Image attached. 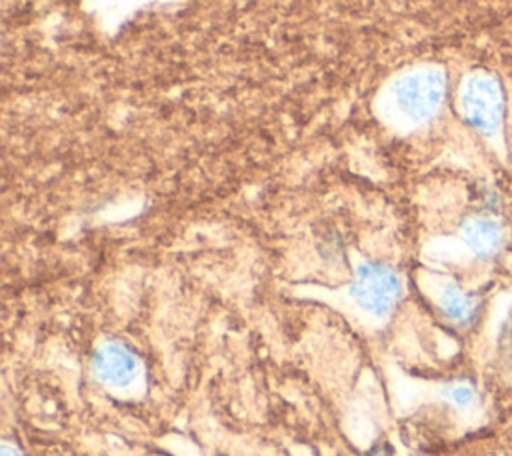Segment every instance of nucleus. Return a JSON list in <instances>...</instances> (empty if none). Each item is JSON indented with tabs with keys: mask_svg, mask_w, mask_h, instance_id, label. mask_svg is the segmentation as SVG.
Here are the masks:
<instances>
[{
	"mask_svg": "<svg viewBox=\"0 0 512 456\" xmlns=\"http://www.w3.org/2000/svg\"><path fill=\"white\" fill-rule=\"evenodd\" d=\"M438 308L450 324L458 328H470L480 318L482 300L478 294L464 290L460 284L446 282L438 292Z\"/></svg>",
	"mask_w": 512,
	"mask_h": 456,
	"instance_id": "obj_6",
	"label": "nucleus"
},
{
	"mask_svg": "<svg viewBox=\"0 0 512 456\" xmlns=\"http://www.w3.org/2000/svg\"><path fill=\"white\" fill-rule=\"evenodd\" d=\"M446 92L444 74L438 68H414L398 76L388 88V106L396 120L420 126L436 116Z\"/></svg>",
	"mask_w": 512,
	"mask_h": 456,
	"instance_id": "obj_1",
	"label": "nucleus"
},
{
	"mask_svg": "<svg viewBox=\"0 0 512 456\" xmlns=\"http://www.w3.org/2000/svg\"><path fill=\"white\" fill-rule=\"evenodd\" d=\"M368 456H390V452L384 450V448H376V450H372Z\"/></svg>",
	"mask_w": 512,
	"mask_h": 456,
	"instance_id": "obj_9",
	"label": "nucleus"
},
{
	"mask_svg": "<svg viewBox=\"0 0 512 456\" xmlns=\"http://www.w3.org/2000/svg\"><path fill=\"white\" fill-rule=\"evenodd\" d=\"M460 110L470 128L482 136H494L504 118V92L498 78L476 72L460 90Z\"/></svg>",
	"mask_w": 512,
	"mask_h": 456,
	"instance_id": "obj_3",
	"label": "nucleus"
},
{
	"mask_svg": "<svg viewBox=\"0 0 512 456\" xmlns=\"http://www.w3.org/2000/svg\"><path fill=\"white\" fill-rule=\"evenodd\" d=\"M506 332H508V336H506L504 344H506V350H508V352H512V316L508 318V326H506Z\"/></svg>",
	"mask_w": 512,
	"mask_h": 456,
	"instance_id": "obj_8",
	"label": "nucleus"
},
{
	"mask_svg": "<svg viewBox=\"0 0 512 456\" xmlns=\"http://www.w3.org/2000/svg\"><path fill=\"white\" fill-rule=\"evenodd\" d=\"M350 296L368 316L384 318L402 298V278L382 262H362L350 284Z\"/></svg>",
	"mask_w": 512,
	"mask_h": 456,
	"instance_id": "obj_2",
	"label": "nucleus"
},
{
	"mask_svg": "<svg viewBox=\"0 0 512 456\" xmlns=\"http://www.w3.org/2000/svg\"><path fill=\"white\" fill-rule=\"evenodd\" d=\"M462 240L476 258L492 260L506 244V230L494 214L480 212L462 224Z\"/></svg>",
	"mask_w": 512,
	"mask_h": 456,
	"instance_id": "obj_5",
	"label": "nucleus"
},
{
	"mask_svg": "<svg viewBox=\"0 0 512 456\" xmlns=\"http://www.w3.org/2000/svg\"><path fill=\"white\" fill-rule=\"evenodd\" d=\"M92 372L96 380L108 388H128L140 372L138 356L122 342L106 340L92 356Z\"/></svg>",
	"mask_w": 512,
	"mask_h": 456,
	"instance_id": "obj_4",
	"label": "nucleus"
},
{
	"mask_svg": "<svg viewBox=\"0 0 512 456\" xmlns=\"http://www.w3.org/2000/svg\"><path fill=\"white\" fill-rule=\"evenodd\" d=\"M2 456H20V454H16V450L4 446V448H2Z\"/></svg>",
	"mask_w": 512,
	"mask_h": 456,
	"instance_id": "obj_10",
	"label": "nucleus"
},
{
	"mask_svg": "<svg viewBox=\"0 0 512 456\" xmlns=\"http://www.w3.org/2000/svg\"><path fill=\"white\" fill-rule=\"evenodd\" d=\"M446 398L450 400L452 406H456L460 410H468L470 406H476L478 392H476V388L470 382L460 380V382H452L446 388Z\"/></svg>",
	"mask_w": 512,
	"mask_h": 456,
	"instance_id": "obj_7",
	"label": "nucleus"
}]
</instances>
